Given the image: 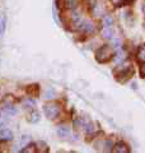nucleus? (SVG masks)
I'll use <instances>...</instances> for the list:
<instances>
[{
  "label": "nucleus",
  "mask_w": 145,
  "mask_h": 153,
  "mask_svg": "<svg viewBox=\"0 0 145 153\" xmlns=\"http://www.w3.org/2000/svg\"><path fill=\"white\" fill-rule=\"evenodd\" d=\"M134 73V69L131 66V63H122L120 66L115 69V75H116V79L121 83H125L127 79L131 78V75Z\"/></svg>",
  "instance_id": "1"
},
{
  "label": "nucleus",
  "mask_w": 145,
  "mask_h": 153,
  "mask_svg": "<svg viewBox=\"0 0 145 153\" xmlns=\"http://www.w3.org/2000/svg\"><path fill=\"white\" fill-rule=\"evenodd\" d=\"M115 56V51L112 49V46L109 45H103L102 47H99L95 52V60L99 64H106Z\"/></svg>",
  "instance_id": "2"
},
{
  "label": "nucleus",
  "mask_w": 145,
  "mask_h": 153,
  "mask_svg": "<svg viewBox=\"0 0 145 153\" xmlns=\"http://www.w3.org/2000/svg\"><path fill=\"white\" fill-rule=\"evenodd\" d=\"M43 112H45V116L50 120H54L57 116L60 115V106L55 102H50V103H46L43 106Z\"/></svg>",
  "instance_id": "3"
},
{
  "label": "nucleus",
  "mask_w": 145,
  "mask_h": 153,
  "mask_svg": "<svg viewBox=\"0 0 145 153\" xmlns=\"http://www.w3.org/2000/svg\"><path fill=\"white\" fill-rule=\"evenodd\" d=\"M113 152H117V153H129L130 152V148L127 147V144L125 142H117L116 144L113 146Z\"/></svg>",
  "instance_id": "4"
},
{
  "label": "nucleus",
  "mask_w": 145,
  "mask_h": 153,
  "mask_svg": "<svg viewBox=\"0 0 145 153\" xmlns=\"http://www.w3.org/2000/svg\"><path fill=\"white\" fill-rule=\"evenodd\" d=\"M26 92L28 96H31V97H37V96L40 94V87H38V84H31L27 87Z\"/></svg>",
  "instance_id": "5"
},
{
  "label": "nucleus",
  "mask_w": 145,
  "mask_h": 153,
  "mask_svg": "<svg viewBox=\"0 0 145 153\" xmlns=\"http://www.w3.org/2000/svg\"><path fill=\"white\" fill-rule=\"evenodd\" d=\"M0 139L1 140H12L13 139V133L12 130H9V129H3L1 131H0Z\"/></svg>",
  "instance_id": "6"
},
{
  "label": "nucleus",
  "mask_w": 145,
  "mask_h": 153,
  "mask_svg": "<svg viewBox=\"0 0 145 153\" xmlns=\"http://www.w3.org/2000/svg\"><path fill=\"white\" fill-rule=\"evenodd\" d=\"M136 59H138L139 63H145V44H143V45L138 49Z\"/></svg>",
  "instance_id": "7"
},
{
  "label": "nucleus",
  "mask_w": 145,
  "mask_h": 153,
  "mask_svg": "<svg viewBox=\"0 0 145 153\" xmlns=\"http://www.w3.org/2000/svg\"><path fill=\"white\" fill-rule=\"evenodd\" d=\"M102 36H103V38H106V40H111V38H113L112 27H104L102 30Z\"/></svg>",
  "instance_id": "8"
},
{
  "label": "nucleus",
  "mask_w": 145,
  "mask_h": 153,
  "mask_svg": "<svg viewBox=\"0 0 145 153\" xmlns=\"http://www.w3.org/2000/svg\"><path fill=\"white\" fill-rule=\"evenodd\" d=\"M69 134H70V129L67 128V126H65V125L59 126V129H57V135L61 137V138L69 137Z\"/></svg>",
  "instance_id": "9"
},
{
  "label": "nucleus",
  "mask_w": 145,
  "mask_h": 153,
  "mask_svg": "<svg viewBox=\"0 0 145 153\" xmlns=\"http://www.w3.org/2000/svg\"><path fill=\"white\" fill-rule=\"evenodd\" d=\"M28 121H30V123H32V124H35V123H38V121H40V114H38L37 111H32L30 115H28Z\"/></svg>",
  "instance_id": "10"
},
{
  "label": "nucleus",
  "mask_w": 145,
  "mask_h": 153,
  "mask_svg": "<svg viewBox=\"0 0 145 153\" xmlns=\"http://www.w3.org/2000/svg\"><path fill=\"white\" fill-rule=\"evenodd\" d=\"M5 23H7L5 16H0V36H3L5 33Z\"/></svg>",
  "instance_id": "11"
},
{
  "label": "nucleus",
  "mask_w": 145,
  "mask_h": 153,
  "mask_svg": "<svg viewBox=\"0 0 145 153\" xmlns=\"http://www.w3.org/2000/svg\"><path fill=\"white\" fill-rule=\"evenodd\" d=\"M103 25H104V27H112L113 26V18L111 16H106L103 18Z\"/></svg>",
  "instance_id": "12"
},
{
  "label": "nucleus",
  "mask_w": 145,
  "mask_h": 153,
  "mask_svg": "<svg viewBox=\"0 0 145 153\" xmlns=\"http://www.w3.org/2000/svg\"><path fill=\"white\" fill-rule=\"evenodd\" d=\"M78 1L76 0H65V7L66 8H69V9H74V8H76V4Z\"/></svg>",
  "instance_id": "13"
},
{
  "label": "nucleus",
  "mask_w": 145,
  "mask_h": 153,
  "mask_svg": "<svg viewBox=\"0 0 145 153\" xmlns=\"http://www.w3.org/2000/svg\"><path fill=\"white\" fill-rule=\"evenodd\" d=\"M4 112H5L7 115H14L17 112V110H16V107H13V106H7L5 108H4Z\"/></svg>",
  "instance_id": "14"
},
{
  "label": "nucleus",
  "mask_w": 145,
  "mask_h": 153,
  "mask_svg": "<svg viewBox=\"0 0 145 153\" xmlns=\"http://www.w3.org/2000/svg\"><path fill=\"white\" fill-rule=\"evenodd\" d=\"M36 105V102L33 101V100H27V101H24V107H33Z\"/></svg>",
  "instance_id": "15"
},
{
  "label": "nucleus",
  "mask_w": 145,
  "mask_h": 153,
  "mask_svg": "<svg viewBox=\"0 0 145 153\" xmlns=\"http://www.w3.org/2000/svg\"><path fill=\"white\" fill-rule=\"evenodd\" d=\"M26 147H28V148H24L23 152H35L36 151V146L35 144H28Z\"/></svg>",
  "instance_id": "16"
},
{
  "label": "nucleus",
  "mask_w": 145,
  "mask_h": 153,
  "mask_svg": "<svg viewBox=\"0 0 145 153\" xmlns=\"http://www.w3.org/2000/svg\"><path fill=\"white\" fill-rule=\"evenodd\" d=\"M30 140H31V138H30V137H27V135H26V137H23L22 139H21L22 146H23V147H26V146L28 144V143H30Z\"/></svg>",
  "instance_id": "17"
},
{
  "label": "nucleus",
  "mask_w": 145,
  "mask_h": 153,
  "mask_svg": "<svg viewBox=\"0 0 145 153\" xmlns=\"http://www.w3.org/2000/svg\"><path fill=\"white\" fill-rule=\"evenodd\" d=\"M140 75L145 78V63H143V65L140 66Z\"/></svg>",
  "instance_id": "18"
},
{
  "label": "nucleus",
  "mask_w": 145,
  "mask_h": 153,
  "mask_svg": "<svg viewBox=\"0 0 145 153\" xmlns=\"http://www.w3.org/2000/svg\"><path fill=\"white\" fill-rule=\"evenodd\" d=\"M122 1H124L125 4H130V3H132V1H135V0H122Z\"/></svg>",
  "instance_id": "19"
},
{
  "label": "nucleus",
  "mask_w": 145,
  "mask_h": 153,
  "mask_svg": "<svg viewBox=\"0 0 145 153\" xmlns=\"http://www.w3.org/2000/svg\"><path fill=\"white\" fill-rule=\"evenodd\" d=\"M112 1H113V3H115V4H117V3H118V1H120V0H112Z\"/></svg>",
  "instance_id": "20"
},
{
  "label": "nucleus",
  "mask_w": 145,
  "mask_h": 153,
  "mask_svg": "<svg viewBox=\"0 0 145 153\" xmlns=\"http://www.w3.org/2000/svg\"><path fill=\"white\" fill-rule=\"evenodd\" d=\"M143 12H144V14H145V4L143 5Z\"/></svg>",
  "instance_id": "21"
}]
</instances>
